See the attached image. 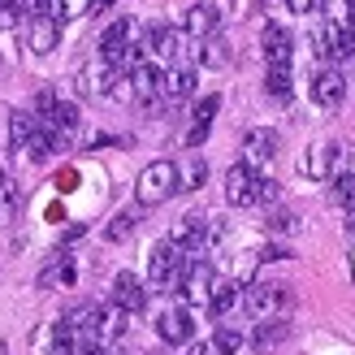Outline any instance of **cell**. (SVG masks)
<instances>
[{
	"label": "cell",
	"mask_w": 355,
	"mask_h": 355,
	"mask_svg": "<svg viewBox=\"0 0 355 355\" xmlns=\"http://www.w3.org/2000/svg\"><path fill=\"white\" fill-rule=\"evenodd\" d=\"M135 225H139V212H135V208H121L117 217L109 221V230H104V234H109L113 243H121V239H130V234H135Z\"/></svg>",
	"instance_id": "44dd1931"
},
{
	"label": "cell",
	"mask_w": 355,
	"mask_h": 355,
	"mask_svg": "<svg viewBox=\"0 0 355 355\" xmlns=\"http://www.w3.org/2000/svg\"><path fill=\"white\" fill-rule=\"evenodd\" d=\"M325 13H329V22H334V26H347V17H351V0H325Z\"/></svg>",
	"instance_id": "f546056e"
},
{
	"label": "cell",
	"mask_w": 355,
	"mask_h": 355,
	"mask_svg": "<svg viewBox=\"0 0 355 355\" xmlns=\"http://www.w3.org/2000/svg\"><path fill=\"white\" fill-rule=\"evenodd\" d=\"M282 200V187L273 178H256V204H277Z\"/></svg>",
	"instance_id": "83f0119b"
},
{
	"label": "cell",
	"mask_w": 355,
	"mask_h": 355,
	"mask_svg": "<svg viewBox=\"0 0 355 355\" xmlns=\"http://www.w3.org/2000/svg\"><path fill=\"white\" fill-rule=\"evenodd\" d=\"M299 173L312 178V182H329V178L343 173V148L338 144H312L299 161Z\"/></svg>",
	"instance_id": "7a4b0ae2"
},
{
	"label": "cell",
	"mask_w": 355,
	"mask_h": 355,
	"mask_svg": "<svg viewBox=\"0 0 355 355\" xmlns=\"http://www.w3.org/2000/svg\"><path fill=\"white\" fill-rule=\"evenodd\" d=\"M260 264H273V260H291V247H282V243H264L260 252H256Z\"/></svg>",
	"instance_id": "4dcf8cb0"
},
{
	"label": "cell",
	"mask_w": 355,
	"mask_h": 355,
	"mask_svg": "<svg viewBox=\"0 0 355 355\" xmlns=\"http://www.w3.org/2000/svg\"><path fill=\"white\" fill-rule=\"evenodd\" d=\"M239 299H243V286H239V282H230V277L221 282V277H217V282H212V295H208V312H212V316H225L230 308L239 304Z\"/></svg>",
	"instance_id": "ac0fdd59"
},
{
	"label": "cell",
	"mask_w": 355,
	"mask_h": 355,
	"mask_svg": "<svg viewBox=\"0 0 355 355\" xmlns=\"http://www.w3.org/2000/svg\"><path fill=\"white\" fill-rule=\"evenodd\" d=\"M191 355H221V347L208 338V343H200V347H191Z\"/></svg>",
	"instance_id": "d590c367"
},
{
	"label": "cell",
	"mask_w": 355,
	"mask_h": 355,
	"mask_svg": "<svg viewBox=\"0 0 355 355\" xmlns=\"http://www.w3.org/2000/svg\"><path fill=\"white\" fill-rule=\"evenodd\" d=\"M260 48H264V57H269V69H291L295 40H291V31H286V26L264 22V31H260Z\"/></svg>",
	"instance_id": "8992f818"
},
{
	"label": "cell",
	"mask_w": 355,
	"mask_h": 355,
	"mask_svg": "<svg viewBox=\"0 0 355 355\" xmlns=\"http://www.w3.org/2000/svg\"><path fill=\"white\" fill-rule=\"evenodd\" d=\"M351 277H355V256H351Z\"/></svg>",
	"instance_id": "ab89813d"
},
{
	"label": "cell",
	"mask_w": 355,
	"mask_h": 355,
	"mask_svg": "<svg viewBox=\"0 0 355 355\" xmlns=\"http://www.w3.org/2000/svg\"><path fill=\"white\" fill-rule=\"evenodd\" d=\"M113 304L121 308V312H139L148 304V291H144V282H139L135 273H126L121 269L117 277H113Z\"/></svg>",
	"instance_id": "5bb4252c"
},
{
	"label": "cell",
	"mask_w": 355,
	"mask_h": 355,
	"mask_svg": "<svg viewBox=\"0 0 355 355\" xmlns=\"http://www.w3.org/2000/svg\"><path fill=\"white\" fill-rule=\"evenodd\" d=\"M0 355H9V347H5V343H0Z\"/></svg>",
	"instance_id": "f35d334b"
},
{
	"label": "cell",
	"mask_w": 355,
	"mask_h": 355,
	"mask_svg": "<svg viewBox=\"0 0 355 355\" xmlns=\"http://www.w3.org/2000/svg\"><path fill=\"white\" fill-rule=\"evenodd\" d=\"M308 92H312V100L321 104V109H338L343 96H347V83H343V74L334 65H325V69H316V74H312Z\"/></svg>",
	"instance_id": "9c48e42d"
},
{
	"label": "cell",
	"mask_w": 355,
	"mask_h": 355,
	"mask_svg": "<svg viewBox=\"0 0 355 355\" xmlns=\"http://www.w3.org/2000/svg\"><path fill=\"white\" fill-rule=\"evenodd\" d=\"M52 148H57V139H52V130L40 121V130H35V135H31V144H26V156H31V161H48V152H52Z\"/></svg>",
	"instance_id": "7402d4cb"
},
{
	"label": "cell",
	"mask_w": 355,
	"mask_h": 355,
	"mask_svg": "<svg viewBox=\"0 0 355 355\" xmlns=\"http://www.w3.org/2000/svg\"><path fill=\"white\" fill-rule=\"evenodd\" d=\"M191 312L187 308H165L161 316H156V334H161V343H169V347H182V343H191Z\"/></svg>",
	"instance_id": "4fadbf2b"
},
{
	"label": "cell",
	"mask_w": 355,
	"mask_h": 355,
	"mask_svg": "<svg viewBox=\"0 0 355 355\" xmlns=\"http://www.w3.org/2000/svg\"><path fill=\"white\" fill-rule=\"evenodd\" d=\"M277 130H269V126H256V130H247V139H243V165L247 169H256V165H269L273 156H277Z\"/></svg>",
	"instance_id": "ba28073f"
},
{
	"label": "cell",
	"mask_w": 355,
	"mask_h": 355,
	"mask_svg": "<svg viewBox=\"0 0 355 355\" xmlns=\"http://www.w3.org/2000/svg\"><path fill=\"white\" fill-rule=\"evenodd\" d=\"M316 52H321V57H329V61H347L351 52H355V35H351L347 26L325 22L321 31H316Z\"/></svg>",
	"instance_id": "8fae6325"
},
{
	"label": "cell",
	"mask_w": 355,
	"mask_h": 355,
	"mask_svg": "<svg viewBox=\"0 0 355 355\" xmlns=\"http://www.w3.org/2000/svg\"><path fill=\"white\" fill-rule=\"evenodd\" d=\"M204 178H208V165L195 156V161L187 169H178V191H200L204 187Z\"/></svg>",
	"instance_id": "603a6c76"
},
{
	"label": "cell",
	"mask_w": 355,
	"mask_h": 355,
	"mask_svg": "<svg viewBox=\"0 0 355 355\" xmlns=\"http://www.w3.org/2000/svg\"><path fill=\"white\" fill-rule=\"evenodd\" d=\"M212 343L221 347V355H234V351L243 347V334H239V329H217V338H212Z\"/></svg>",
	"instance_id": "f1b7e54d"
},
{
	"label": "cell",
	"mask_w": 355,
	"mask_h": 355,
	"mask_svg": "<svg viewBox=\"0 0 355 355\" xmlns=\"http://www.w3.org/2000/svg\"><path fill=\"white\" fill-rule=\"evenodd\" d=\"M295 225H299L295 212H273V217H269V230H273V234H291Z\"/></svg>",
	"instance_id": "1f68e13d"
},
{
	"label": "cell",
	"mask_w": 355,
	"mask_h": 355,
	"mask_svg": "<svg viewBox=\"0 0 355 355\" xmlns=\"http://www.w3.org/2000/svg\"><path fill=\"white\" fill-rule=\"evenodd\" d=\"M35 130H40V117H35V113H13L9 117V139H13L17 148H26Z\"/></svg>",
	"instance_id": "d6986e66"
},
{
	"label": "cell",
	"mask_w": 355,
	"mask_h": 355,
	"mask_svg": "<svg viewBox=\"0 0 355 355\" xmlns=\"http://www.w3.org/2000/svg\"><path fill=\"white\" fill-rule=\"evenodd\" d=\"M264 92L277 96V100H291V69H269V78H264Z\"/></svg>",
	"instance_id": "4316f807"
},
{
	"label": "cell",
	"mask_w": 355,
	"mask_h": 355,
	"mask_svg": "<svg viewBox=\"0 0 355 355\" xmlns=\"http://www.w3.org/2000/svg\"><path fill=\"white\" fill-rule=\"evenodd\" d=\"M230 57H234V52H230V44H225V40H208V44L200 48V61H204V65H212V69L230 65Z\"/></svg>",
	"instance_id": "cb8c5ba5"
},
{
	"label": "cell",
	"mask_w": 355,
	"mask_h": 355,
	"mask_svg": "<svg viewBox=\"0 0 355 355\" xmlns=\"http://www.w3.org/2000/svg\"><path fill=\"white\" fill-rule=\"evenodd\" d=\"M225 200L234 204V208L256 204V169H247L243 161L230 165V169H225Z\"/></svg>",
	"instance_id": "30bf717a"
},
{
	"label": "cell",
	"mask_w": 355,
	"mask_h": 355,
	"mask_svg": "<svg viewBox=\"0 0 355 355\" xmlns=\"http://www.w3.org/2000/svg\"><path fill=\"white\" fill-rule=\"evenodd\" d=\"M17 26V5L13 0H0V31H13Z\"/></svg>",
	"instance_id": "d6a6232c"
},
{
	"label": "cell",
	"mask_w": 355,
	"mask_h": 355,
	"mask_svg": "<svg viewBox=\"0 0 355 355\" xmlns=\"http://www.w3.org/2000/svg\"><path fill=\"white\" fill-rule=\"evenodd\" d=\"M212 282H217V273H212V264H208V260H187L173 286H178V295H182L187 304H208Z\"/></svg>",
	"instance_id": "3957f363"
},
{
	"label": "cell",
	"mask_w": 355,
	"mask_h": 355,
	"mask_svg": "<svg viewBox=\"0 0 355 355\" xmlns=\"http://www.w3.org/2000/svg\"><path fill=\"white\" fill-rule=\"evenodd\" d=\"M17 208H22V191H17V182H0V225H9L17 217Z\"/></svg>",
	"instance_id": "ffe728a7"
},
{
	"label": "cell",
	"mask_w": 355,
	"mask_h": 355,
	"mask_svg": "<svg viewBox=\"0 0 355 355\" xmlns=\"http://www.w3.org/2000/svg\"><path fill=\"white\" fill-rule=\"evenodd\" d=\"M195 96V65H182V69H173V74H165V104H182Z\"/></svg>",
	"instance_id": "2e32d148"
},
{
	"label": "cell",
	"mask_w": 355,
	"mask_h": 355,
	"mask_svg": "<svg viewBox=\"0 0 355 355\" xmlns=\"http://www.w3.org/2000/svg\"><path fill=\"white\" fill-rule=\"evenodd\" d=\"M109 5H113V0H87V13H104Z\"/></svg>",
	"instance_id": "74e56055"
},
{
	"label": "cell",
	"mask_w": 355,
	"mask_h": 355,
	"mask_svg": "<svg viewBox=\"0 0 355 355\" xmlns=\"http://www.w3.org/2000/svg\"><path fill=\"white\" fill-rule=\"evenodd\" d=\"M286 5H291V13H312L316 0H286Z\"/></svg>",
	"instance_id": "8d00e7d4"
},
{
	"label": "cell",
	"mask_w": 355,
	"mask_h": 355,
	"mask_svg": "<svg viewBox=\"0 0 355 355\" xmlns=\"http://www.w3.org/2000/svg\"><path fill=\"white\" fill-rule=\"evenodd\" d=\"M61 40V22H52L48 13H35L31 17V48L35 52H52Z\"/></svg>",
	"instance_id": "e0dca14e"
},
{
	"label": "cell",
	"mask_w": 355,
	"mask_h": 355,
	"mask_svg": "<svg viewBox=\"0 0 355 355\" xmlns=\"http://www.w3.org/2000/svg\"><path fill=\"white\" fill-rule=\"evenodd\" d=\"M187 252H178V247L169 239H161L152 247V256H148V282L152 286H169V282H178V273H182V260Z\"/></svg>",
	"instance_id": "5b68a950"
},
{
	"label": "cell",
	"mask_w": 355,
	"mask_h": 355,
	"mask_svg": "<svg viewBox=\"0 0 355 355\" xmlns=\"http://www.w3.org/2000/svg\"><path fill=\"white\" fill-rule=\"evenodd\" d=\"M0 182H5V173H0Z\"/></svg>",
	"instance_id": "60d3db41"
},
{
	"label": "cell",
	"mask_w": 355,
	"mask_h": 355,
	"mask_svg": "<svg viewBox=\"0 0 355 355\" xmlns=\"http://www.w3.org/2000/svg\"><path fill=\"white\" fill-rule=\"evenodd\" d=\"M57 187H61V191L69 195V191H74V187H78V173H74V169H65V173L57 178Z\"/></svg>",
	"instance_id": "e575fe53"
},
{
	"label": "cell",
	"mask_w": 355,
	"mask_h": 355,
	"mask_svg": "<svg viewBox=\"0 0 355 355\" xmlns=\"http://www.w3.org/2000/svg\"><path fill=\"white\" fill-rule=\"evenodd\" d=\"M291 334V325L282 321V316H273V321H264L260 329H256V347H273V343H282Z\"/></svg>",
	"instance_id": "d4e9b609"
},
{
	"label": "cell",
	"mask_w": 355,
	"mask_h": 355,
	"mask_svg": "<svg viewBox=\"0 0 355 355\" xmlns=\"http://www.w3.org/2000/svg\"><path fill=\"white\" fill-rule=\"evenodd\" d=\"M243 308L252 316H273L282 308H291V286H273V282H252L243 291Z\"/></svg>",
	"instance_id": "277c9868"
},
{
	"label": "cell",
	"mask_w": 355,
	"mask_h": 355,
	"mask_svg": "<svg viewBox=\"0 0 355 355\" xmlns=\"http://www.w3.org/2000/svg\"><path fill=\"white\" fill-rule=\"evenodd\" d=\"M208 239V221L200 217V212H187V217H178L173 230H169V243L178 247V252H195V247H204Z\"/></svg>",
	"instance_id": "7c38bea8"
},
{
	"label": "cell",
	"mask_w": 355,
	"mask_h": 355,
	"mask_svg": "<svg viewBox=\"0 0 355 355\" xmlns=\"http://www.w3.org/2000/svg\"><path fill=\"white\" fill-rule=\"evenodd\" d=\"M221 26V13L212 9V5H191L187 17H182V31L191 35V40H212Z\"/></svg>",
	"instance_id": "9a60e30c"
},
{
	"label": "cell",
	"mask_w": 355,
	"mask_h": 355,
	"mask_svg": "<svg viewBox=\"0 0 355 355\" xmlns=\"http://www.w3.org/2000/svg\"><path fill=\"white\" fill-rule=\"evenodd\" d=\"M204 139H208V126H191V130H187V139H182V144H187V148L195 152V148L204 144Z\"/></svg>",
	"instance_id": "836d02e7"
},
{
	"label": "cell",
	"mask_w": 355,
	"mask_h": 355,
	"mask_svg": "<svg viewBox=\"0 0 355 355\" xmlns=\"http://www.w3.org/2000/svg\"><path fill=\"white\" fill-rule=\"evenodd\" d=\"M126 83H130V96H135V100H144V104H156V100L165 96V69H161V65H152V61L135 65L130 74H126Z\"/></svg>",
	"instance_id": "52a82bcc"
},
{
	"label": "cell",
	"mask_w": 355,
	"mask_h": 355,
	"mask_svg": "<svg viewBox=\"0 0 355 355\" xmlns=\"http://www.w3.org/2000/svg\"><path fill=\"white\" fill-rule=\"evenodd\" d=\"M221 109V96H204L200 104H195V113H191V126H208L212 130V117H217Z\"/></svg>",
	"instance_id": "484cf974"
},
{
	"label": "cell",
	"mask_w": 355,
	"mask_h": 355,
	"mask_svg": "<svg viewBox=\"0 0 355 355\" xmlns=\"http://www.w3.org/2000/svg\"><path fill=\"white\" fill-rule=\"evenodd\" d=\"M169 195H178V165L173 161H152L135 182L139 208H156V204H165Z\"/></svg>",
	"instance_id": "6da1fadb"
}]
</instances>
